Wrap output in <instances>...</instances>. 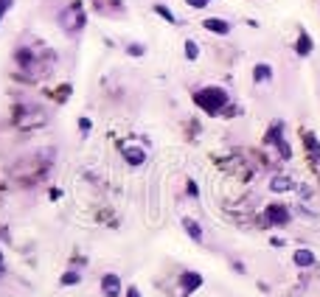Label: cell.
Listing matches in <instances>:
<instances>
[{"label":"cell","mask_w":320,"mask_h":297,"mask_svg":"<svg viewBox=\"0 0 320 297\" xmlns=\"http://www.w3.org/2000/svg\"><path fill=\"white\" fill-rule=\"evenodd\" d=\"M194 104L202 110L205 115H222L228 110L230 104V95L225 87H217V84H211V87H202V90L194 93Z\"/></svg>","instance_id":"obj_1"},{"label":"cell","mask_w":320,"mask_h":297,"mask_svg":"<svg viewBox=\"0 0 320 297\" xmlns=\"http://www.w3.org/2000/svg\"><path fill=\"white\" fill-rule=\"evenodd\" d=\"M84 25H87V12H84L81 0H73V3H68V6L59 12V28H62L68 37L81 34Z\"/></svg>","instance_id":"obj_2"},{"label":"cell","mask_w":320,"mask_h":297,"mask_svg":"<svg viewBox=\"0 0 320 297\" xmlns=\"http://www.w3.org/2000/svg\"><path fill=\"white\" fill-rule=\"evenodd\" d=\"M292 216H289V207L281 205V202H273V205H267L261 210V224L264 227H284L289 224Z\"/></svg>","instance_id":"obj_3"},{"label":"cell","mask_w":320,"mask_h":297,"mask_svg":"<svg viewBox=\"0 0 320 297\" xmlns=\"http://www.w3.org/2000/svg\"><path fill=\"white\" fill-rule=\"evenodd\" d=\"M121 154H124V163L132 166V168H138V166L146 163V148H140V146H124Z\"/></svg>","instance_id":"obj_4"},{"label":"cell","mask_w":320,"mask_h":297,"mask_svg":"<svg viewBox=\"0 0 320 297\" xmlns=\"http://www.w3.org/2000/svg\"><path fill=\"white\" fill-rule=\"evenodd\" d=\"M270 191L273 194H289V191H295V180L286 177V174H275L270 180Z\"/></svg>","instance_id":"obj_5"},{"label":"cell","mask_w":320,"mask_h":297,"mask_svg":"<svg viewBox=\"0 0 320 297\" xmlns=\"http://www.w3.org/2000/svg\"><path fill=\"white\" fill-rule=\"evenodd\" d=\"M101 292H104V297H118L121 295V278L115 272H107L101 278Z\"/></svg>","instance_id":"obj_6"},{"label":"cell","mask_w":320,"mask_h":297,"mask_svg":"<svg viewBox=\"0 0 320 297\" xmlns=\"http://www.w3.org/2000/svg\"><path fill=\"white\" fill-rule=\"evenodd\" d=\"M180 283H183V297L191 295V292H197L200 286H202V275L200 272H183L180 275Z\"/></svg>","instance_id":"obj_7"},{"label":"cell","mask_w":320,"mask_h":297,"mask_svg":"<svg viewBox=\"0 0 320 297\" xmlns=\"http://www.w3.org/2000/svg\"><path fill=\"white\" fill-rule=\"evenodd\" d=\"M202 25H205V31H211V34H219V37L230 34V23L228 20H219V17H208Z\"/></svg>","instance_id":"obj_8"},{"label":"cell","mask_w":320,"mask_h":297,"mask_svg":"<svg viewBox=\"0 0 320 297\" xmlns=\"http://www.w3.org/2000/svg\"><path fill=\"white\" fill-rule=\"evenodd\" d=\"M292 261H295V266H300V269H309V266H315L318 263V258H315V252L312 250H295V255H292Z\"/></svg>","instance_id":"obj_9"},{"label":"cell","mask_w":320,"mask_h":297,"mask_svg":"<svg viewBox=\"0 0 320 297\" xmlns=\"http://www.w3.org/2000/svg\"><path fill=\"white\" fill-rule=\"evenodd\" d=\"M300 137H303V146H306L309 157L320 163V140H318V135H315V132H303Z\"/></svg>","instance_id":"obj_10"},{"label":"cell","mask_w":320,"mask_h":297,"mask_svg":"<svg viewBox=\"0 0 320 297\" xmlns=\"http://www.w3.org/2000/svg\"><path fill=\"white\" fill-rule=\"evenodd\" d=\"M253 81H256V84H270V81H273V68H270L267 62H259V65L253 68Z\"/></svg>","instance_id":"obj_11"},{"label":"cell","mask_w":320,"mask_h":297,"mask_svg":"<svg viewBox=\"0 0 320 297\" xmlns=\"http://www.w3.org/2000/svg\"><path fill=\"white\" fill-rule=\"evenodd\" d=\"M183 230L188 233V239H194L197 244L205 241V233H202V227H200V222H194V219H183Z\"/></svg>","instance_id":"obj_12"},{"label":"cell","mask_w":320,"mask_h":297,"mask_svg":"<svg viewBox=\"0 0 320 297\" xmlns=\"http://www.w3.org/2000/svg\"><path fill=\"white\" fill-rule=\"evenodd\" d=\"M312 51H315V39H312L309 34H300L298 37V42H295V54L303 59V56H309Z\"/></svg>","instance_id":"obj_13"},{"label":"cell","mask_w":320,"mask_h":297,"mask_svg":"<svg viewBox=\"0 0 320 297\" xmlns=\"http://www.w3.org/2000/svg\"><path fill=\"white\" fill-rule=\"evenodd\" d=\"M14 59H17V65H20V68L23 70H28L31 68V65H34V51H31V48H17V51H14Z\"/></svg>","instance_id":"obj_14"},{"label":"cell","mask_w":320,"mask_h":297,"mask_svg":"<svg viewBox=\"0 0 320 297\" xmlns=\"http://www.w3.org/2000/svg\"><path fill=\"white\" fill-rule=\"evenodd\" d=\"M281 140H284V124H281V121H273L270 132L264 135V143H273V146H278Z\"/></svg>","instance_id":"obj_15"},{"label":"cell","mask_w":320,"mask_h":297,"mask_svg":"<svg viewBox=\"0 0 320 297\" xmlns=\"http://www.w3.org/2000/svg\"><path fill=\"white\" fill-rule=\"evenodd\" d=\"M155 14H160V20H166V23H177V17H174V12L169 9V6H163V3H155Z\"/></svg>","instance_id":"obj_16"},{"label":"cell","mask_w":320,"mask_h":297,"mask_svg":"<svg viewBox=\"0 0 320 297\" xmlns=\"http://www.w3.org/2000/svg\"><path fill=\"white\" fill-rule=\"evenodd\" d=\"M183 51H185V59H188V62H197V59H200V45H197L194 39H185Z\"/></svg>","instance_id":"obj_17"},{"label":"cell","mask_w":320,"mask_h":297,"mask_svg":"<svg viewBox=\"0 0 320 297\" xmlns=\"http://www.w3.org/2000/svg\"><path fill=\"white\" fill-rule=\"evenodd\" d=\"M79 280H81V275H79V272H65L62 278H59V283H62V286H76Z\"/></svg>","instance_id":"obj_18"},{"label":"cell","mask_w":320,"mask_h":297,"mask_svg":"<svg viewBox=\"0 0 320 297\" xmlns=\"http://www.w3.org/2000/svg\"><path fill=\"white\" fill-rule=\"evenodd\" d=\"M275 148H278V154H281L284 160H289V157H292V148H289V143H286V140H281Z\"/></svg>","instance_id":"obj_19"},{"label":"cell","mask_w":320,"mask_h":297,"mask_svg":"<svg viewBox=\"0 0 320 297\" xmlns=\"http://www.w3.org/2000/svg\"><path fill=\"white\" fill-rule=\"evenodd\" d=\"M126 54H129V56H143V45H135V42H132V45H126Z\"/></svg>","instance_id":"obj_20"},{"label":"cell","mask_w":320,"mask_h":297,"mask_svg":"<svg viewBox=\"0 0 320 297\" xmlns=\"http://www.w3.org/2000/svg\"><path fill=\"white\" fill-rule=\"evenodd\" d=\"M12 6H14V0H0V20H3V14L9 12Z\"/></svg>","instance_id":"obj_21"},{"label":"cell","mask_w":320,"mask_h":297,"mask_svg":"<svg viewBox=\"0 0 320 297\" xmlns=\"http://www.w3.org/2000/svg\"><path fill=\"white\" fill-rule=\"evenodd\" d=\"M188 196H194V199L200 196V185H197L194 180H188Z\"/></svg>","instance_id":"obj_22"},{"label":"cell","mask_w":320,"mask_h":297,"mask_svg":"<svg viewBox=\"0 0 320 297\" xmlns=\"http://www.w3.org/2000/svg\"><path fill=\"white\" fill-rule=\"evenodd\" d=\"M185 3H188V6H194V9H205L211 0H185Z\"/></svg>","instance_id":"obj_23"},{"label":"cell","mask_w":320,"mask_h":297,"mask_svg":"<svg viewBox=\"0 0 320 297\" xmlns=\"http://www.w3.org/2000/svg\"><path fill=\"white\" fill-rule=\"evenodd\" d=\"M79 129H81V135H87V132H90V118H81V121H79Z\"/></svg>","instance_id":"obj_24"},{"label":"cell","mask_w":320,"mask_h":297,"mask_svg":"<svg viewBox=\"0 0 320 297\" xmlns=\"http://www.w3.org/2000/svg\"><path fill=\"white\" fill-rule=\"evenodd\" d=\"M298 191H300V196H303V199H312V188H306V185H300Z\"/></svg>","instance_id":"obj_25"},{"label":"cell","mask_w":320,"mask_h":297,"mask_svg":"<svg viewBox=\"0 0 320 297\" xmlns=\"http://www.w3.org/2000/svg\"><path fill=\"white\" fill-rule=\"evenodd\" d=\"M126 297H140V292H138V286H129V289H126Z\"/></svg>","instance_id":"obj_26"},{"label":"cell","mask_w":320,"mask_h":297,"mask_svg":"<svg viewBox=\"0 0 320 297\" xmlns=\"http://www.w3.org/2000/svg\"><path fill=\"white\" fill-rule=\"evenodd\" d=\"M0 263H3V255H0Z\"/></svg>","instance_id":"obj_27"}]
</instances>
